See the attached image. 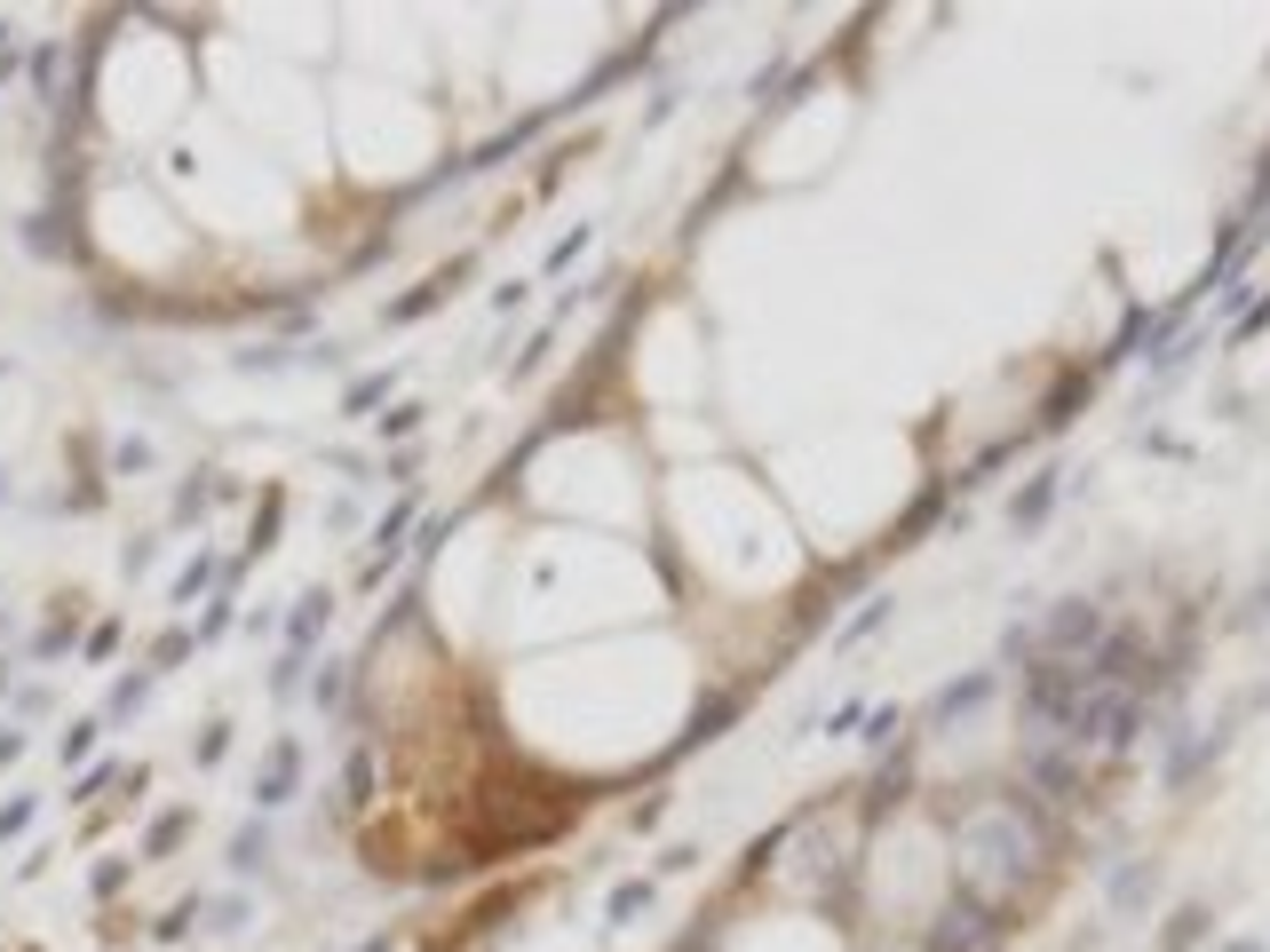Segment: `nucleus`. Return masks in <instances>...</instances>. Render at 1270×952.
Segmentation results:
<instances>
[{
	"label": "nucleus",
	"mask_w": 1270,
	"mask_h": 952,
	"mask_svg": "<svg viewBox=\"0 0 1270 952\" xmlns=\"http://www.w3.org/2000/svg\"><path fill=\"white\" fill-rule=\"evenodd\" d=\"M953 849H961V881L984 889L993 905H1009V897H1017V881L1040 865V818H1033V809H1024L1017 794H993V802L961 809Z\"/></svg>",
	"instance_id": "obj_1"
},
{
	"label": "nucleus",
	"mask_w": 1270,
	"mask_h": 952,
	"mask_svg": "<svg viewBox=\"0 0 1270 952\" xmlns=\"http://www.w3.org/2000/svg\"><path fill=\"white\" fill-rule=\"evenodd\" d=\"M993 944H1001V921H993V913H977L969 897L937 913V952H993Z\"/></svg>",
	"instance_id": "obj_2"
},
{
	"label": "nucleus",
	"mask_w": 1270,
	"mask_h": 952,
	"mask_svg": "<svg viewBox=\"0 0 1270 952\" xmlns=\"http://www.w3.org/2000/svg\"><path fill=\"white\" fill-rule=\"evenodd\" d=\"M294 770H302V746H294V738H278V746H271V762H262V778H254V802H262V809H278V802L294 794Z\"/></svg>",
	"instance_id": "obj_3"
},
{
	"label": "nucleus",
	"mask_w": 1270,
	"mask_h": 952,
	"mask_svg": "<svg viewBox=\"0 0 1270 952\" xmlns=\"http://www.w3.org/2000/svg\"><path fill=\"white\" fill-rule=\"evenodd\" d=\"M262 858H271V834H262V825H247V834L231 841V874H254Z\"/></svg>",
	"instance_id": "obj_4"
},
{
	"label": "nucleus",
	"mask_w": 1270,
	"mask_h": 952,
	"mask_svg": "<svg viewBox=\"0 0 1270 952\" xmlns=\"http://www.w3.org/2000/svg\"><path fill=\"white\" fill-rule=\"evenodd\" d=\"M318 627H326V596H302V612H294V643H310Z\"/></svg>",
	"instance_id": "obj_5"
},
{
	"label": "nucleus",
	"mask_w": 1270,
	"mask_h": 952,
	"mask_svg": "<svg viewBox=\"0 0 1270 952\" xmlns=\"http://www.w3.org/2000/svg\"><path fill=\"white\" fill-rule=\"evenodd\" d=\"M437 294H446V278H429V287H421V294H406V302H390V318H421V310H429Z\"/></svg>",
	"instance_id": "obj_6"
},
{
	"label": "nucleus",
	"mask_w": 1270,
	"mask_h": 952,
	"mask_svg": "<svg viewBox=\"0 0 1270 952\" xmlns=\"http://www.w3.org/2000/svg\"><path fill=\"white\" fill-rule=\"evenodd\" d=\"M88 746H96V722H72V731H64V762H79Z\"/></svg>",
	"instance_id": "obj_7"
},
{
	"label": "nucleus",
	"mask_w": 1270,
	"mask_h": 952,
	"mask_svg": "<svg viewBox=\"0 0 1270 952\" xmlns=\"http://www.w3.org/2000/svg\"><path fill=\"white\" fill-rule=\"evenodd\" d=\"M357 952H381V937H374V944H357Z\"/></svg>",
	"instance_id": "obj_8"
}]
</instances>
